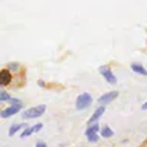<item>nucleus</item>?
I'll return each mask as SVG.
<instances>
[{"label": "nucleus", "instance_id": "nucleus-15", "mask_svg": "<svg viewBox=\"0 0 147 147\" xmlns=\"http://www.w3.org/2000/svg\"><path fill=\"white\" fill-rule=\"evenodd\" d=\"M35 147H48V146H46V142H43V141H38V142L35 144Z\"/></svg>", "mask_w": 147, "mask_h": 147}, {"label": "nucleus", "instance_id": "nucleus-8", "mask_svg": "<svg viewBox=\"0 0 147 147\" xmlns=\"http://www.w3.org/2000/svg\"><path fill=\"white\" fill-rule=\"evenodd\" d=\"M130 67H132V71L135 72V74H140V75H147V71H146V69L141 66V64H138V63H133Z\"/></svg>", "mask_w": 147, "mask_h": 147}, {"label": "nucleus", "instance_id": "nucleus-3", "mask_svg": "<svg viewBox=\"0 0 147 147\" xmlns=\"http://www.w3.org/2000/svg\"><path fill=\"white\" fill-rule=\"evenodd\" d=\"M118 96V92L117 90H112V92H107V94H104V95H101L100 98H98V103L101 106H104V104H107L110 103V101H113L115 98Z\"/></svg>", "mask_w": 147, "mask_h": 147}, {"label": "nucleus", "instance_id": "nucleus-16", "mask_svg": "<svg viewBox=\"0 0 147 147\" xmlns=\"http://www.w3.org/2000/svg\"><path fill=\"white\" fill-rule=\"evenodd\" d=\"M142 110H147V103H144V104H142Z\"/></svg>", "mask_w": 147, "mask_h": 147}, {"label": "nucleus", "instance_id": "nucleus-4", "mask_svg": "<svg viewBox=\"0 0 147 147\" xmlns=\"http://www.w3.org/2000/svg\"><path fill=\"white\" fill-rule=\"evenodd\" d=\"M100 74L106 78V81H107V83H112V84H115V83H117V78H115V75L112 74V71H110L107 66L100 67Z\"/></svg>", "mask_w": 147, "mask_h": 147}, {"label": "nucleus", "instance_id": "nucleus-12", "mask_svg": "<svg viewBox=\"0 0 147 147\" xmlns=\"http://www.w3.org/2000/svg\"><path fill=\"white\" fill-rule=\"evenodd\" d=\"M9 100H11V95L0 89V101H9Z\"/></svg>", "mask_w": 147, "mask_h": 147}, {"label": "nucleus", "instance_id": "nucleus-11", "mask_svg": "<svg viewBox=\"0 0 147 147\" xmlns=\"http://www.w3.org/2000/svg\"><path fill=\"white\" fill-rule=\"evenodd\" d=\"M23 127V124H14V126H11V127H9V135H14V133H16V132H18V130H20V129Z\"/></svg>", "mask_w": 147, "mask_h": 147}, {"label": "nucleus", "instance_id": "nucleus-7", "mask_svg": "<svg viewBox=\"0 0 147 147\" xmlns=\"http://www.w3.org/2000/svg\"><path fill=\"white\" fill-rule=\"evenodd\" d=\"M20 109H22V107H16V106H9V107L3 109V110H0V117H2V118H8V117H11V115H16V113H17Z\"/></svg>", "mask_w": 147, "mask_h": 147}, {"label": "nucleus", "instance_id": "nucleus-6", "mask_svg": "<svg viewBox=\"0 0 147 147\" xmlns=\"http://www.w3.org/2000/svg\"><path fill=\"white\" fill-rule=\"evenodd\" d=\"M12 80V75H11V72L8 71V69H3V71H0V84L2 86H6L9 84Z\"/></svg>", "mask_w": 147, "mask_h": 147}, {"label": "nucleus", "instance_id": "nucleus-9", "mask_svg": "<svg viewBox=\"0 0 147 147\" xmlns=\"http://www.w3.org/2000/svg\"><path fill=\"white\" fill-rule=\"evenodd\" d=\"M95 135H98V126H96V124H94V126H89V129L86 130L87 140H89L90 136H95Z\"/></svg>", "mask_w": 147, "mask_h": 147}, {"label": "nucleus", "instance_id": "nucleus-2", "mask_svg": "<svg viewBox=\"0 0 147 147\" xmlns=\"http://www.w3.org/2000/svg\"><path fill=\"white\" fill-rule=\"evenodd\" d=\"M92 104V95L87 94V92H84V94L78 95V98L75 101V106L78 110H83V109H87L89 106Z\"/></svg>", "mask_w": 147, "mask_h": 147}, {"label": "nucleus", "instance_id": "nucleus-5", "mask_svg": "<svg viewBox=\"0 0 147 147\" xmlns=\"http://www.w3.org/2000/svg\"><path fill=\"white\" fill-rule=\"evenodd\" d=\"M104 106H100V107L98 109H96L95 110V112H94V115H92V117L89 118V121H87V124H89V126H94V124L96 123V121H98V119L101 118V117H103V113H104Z\"/></svg>", "mask_w": 147, "mask_h": 147}, {"label": "nucleus", "instance_id": "nucleus-1", "mask_svg": "<svg viewBox=\"0 0 147 147\" xmlns=\"http://www.w3.org/2000/svg\"><path fill=\"white\" fill-rule=\"evenodd\" d=\"M46 110V106L45 104H40V106H35V107H29L26 110L22 112V117L25 119H31V118H37V117H41Z\"/></svg>", "mask_w": 147, "mask_h": 147}, {"label": "nucleus", "instance_id": "nucleus-14", "mask_svg": "<svg viewBox=\"0 0 147 147\" xmlns=\"http://www.w3.org/2000/svg\"><path fill=\"white\" fill-rule=\"evenodd\" d=\"M41 127H43L41 124H37V126H32V127H31V129H32V133H34V132H38Z\"/></svg>", "mask_w": 147, "mask_h": 147}, {"label": "nucleus", "instance_id": "nucleus-13", "mask_svg": "<svg viewBox=\"0 0 147 147\" xmlns=\"http://www.w3.org/2000/svg\"><path fill=\"white\" fill-rule=\"evenodd\" d=\"M29 135H32V129H31V127H29V129H25V130L22 132V138L29 136Z\"/></svg>", "mask_w": 147, "mask_h": 147}, {"label": "nucleus", "instance_id": "nucleus-10", "mask_svg": "<svg viewBox=\"0 0 147 147\" xmlns=\"http://www.w3.org/2000/svg\"><path fill=\"white\" fill-rule=\"evenodd\" d=\"M101 135H103L104 138H110V136L113 135V130H112L110 127H107V126H106V127H103V129H101Z\"/></svg>", "mask_w": 147, "mask_h": 147}]
</instances>
